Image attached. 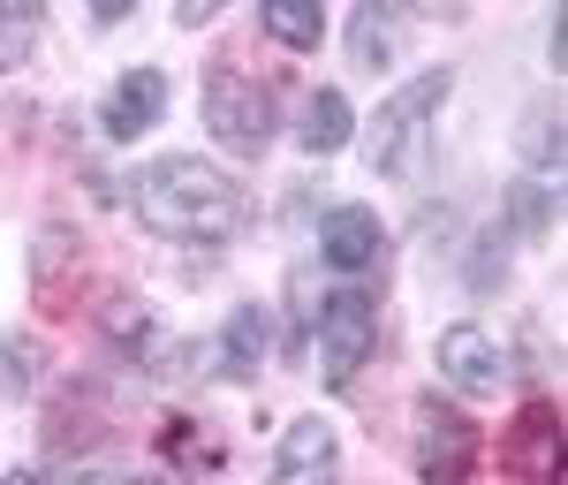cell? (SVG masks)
Returning a JSON list of instances; mask_svg holds the SVG:
<instances>
[{"mask_svg":"<svg viewBox=\"0 0 568 485\" xmlns=\"http://www.w3.org/2000/svg\"><path fill=\"white\" fill-rule=\"evenodd\" d=\"M130 205L168 243H227L243 228V182L220 175L197 152H160L152 168L130 175Z\"/></svg>","mask_w":568,"mask_h":485,"instance_id":"1","label":"cell"},{"mask_svg":"<svg viewBox=\"0 0 568 485\" xmlns=\"http://www.w3.org/2000/svg\"><path fill=\"white\" fill-rule=\"evenodd\" d=\"M447 91H455V77H447V69H425V77H409V84L379 107V122L364 130V160H372V175H402V168H409V152H417V137H425V122L439 114Z\"/></svg>","mask_w":568,"mask_h":485,"instance_id":"2","label":"cell"},{"mask_svg":"<svg viewBox=\"0 0 568 485\" xmlns=\"http://www.w3.org/2000/svg\"><path fill=\"white\" fill-rule=\"evenodd\" d=\"M205 130L235 152V160H258L273 144V91L251 84L243 69H213L205 77Z\"/></svg>","mask_w":568,"mask_h":485,"instance_id":"3","label":"cell"},{"mask_svg":"<svg viewBox=\"0 0 568 485\" xmlns=\"http://www.w3.org/2000/svg\"><path fill=\"white\" fill-rule=\"evenodd\" d=\"M379 342V311L364 289H334L326 311H318V356H326V387H349L364 372V356Z\"/></svg>","mask_w":568,"mask_h":485,"instance_id":"4","label":"cell"},{"mask_svg":"<svg viewBox=\"0 0 568 485\" xmlns=\"http://www.w3.org/2000/svg\"><path fill=\"white\" fill-rule=\"evenodd\" d=\"M439 380H447V387H463L470 402L508 395V350H500V334L478 326V319L447 326V334H439Z\"/></svg>","mask_w":568,"mask_h":485,"instance_id":"5","label":"cell"},{"mask_svg":"<svg viewBox=\"0 0 568 485\" xmlns=\"http://www.w3.org/2000/svg\"><path fill=\"white\" fill-rule=\"evenodd\" d=\"M470 463H478V433H470V417L447 410V402H425V410H417V478H425V485H463V478H470Z\"/></svg>","mask_w":568,"mask_h":485,"instance_id":"6","label":"cell"},{"mask_svg":"<svg viewBox=\"0 0 568 485\" xmlns=\"http://www.w3.org/2000/svg\"><path fill=\"white\" fill-rule=\"evenodd\" d=\"M334 463H342V433L326 417H296L273 447V485H334Z\"/></svg>","mask_w":568,"mask_h":485,"instance_id":"7","label":"cell"},{"mask_svg":"<svg viewBox=\"0 0 568 485\" xmlns=\"http://www.w3.org/2000/svg\"><path fill=\"white\" fill-rule=\"evenodd\" d=\"M387 251V228L372 205H334L326 221H318V259L334 265V273H372Z\"/></svg>","mask_w":568,"mask_h":485,"instance_id":"8","label":"cell"},{"mask_svg":"<svg viewBox=\"0 0 568 485\" xmlns=\"http://www.w3.org/2000/svg\"><path fill=\"white\" fill-rule=\"evenodd\" d=\"M349 61L364 77H387L394 61H402V39H409V23H402V8L394 0H356L349 8Z\"/></svg>","mask_w":568,"mask_h":485,"instance_id":"9","label":"cell"},{"mask_svg":"<svg viewBox=\"0 0 568 485\" xmlns=\"http://www.w3.org/2000/svg\"><path fill=\"white\" fill-rule=\"evenodd\" d=\"M168 114V77L160 69H130L122 84L106 91V107H99V130L114 137V144H130V137H144L152 122Z\"/></svg>","mask_w":568,"mask_h":485,"instance_id":"10","label":"cell"},{"mask_svg":"<svg viewBox=\"0 0 568 485\" xmlns=\"http://www.w3.org/2000/svg\"><path fill=\"white\" fill-rule=\"evenodd\" d=\"M213 356H220V372H227V380H251V372H258V356H265V311L258 304H235V311H227Z\"/></svg>","mask_w":568,"mask_h":485,"instance_id":"11","label":"cell"},{"mask_svg":"<svg viewBox=\"0 0 568 485\" xmlns=\"http://www.w3.org/2000/svg\"><path fill=\"white\" fill-rule=\"evenodd\" d=\"M304 152H342L356 137V107H349V91L342 84H326V91H311V107H304Z\"/></svg>","mask_w":568,"mask_h":485,"instance_id":"12","label":"cell"},{"mask_svg":"<svg viewBox=\"0 0 568 485\" xmlns=\"http://www.w3.org/2000/svg\"><path fill=\"white\" fill-rule=\"evenodd\" d=\"M258 23H265V39L296 46V53H311V46L326 39V16H318V0H265Z\"/></svg>","mask_w":568,"mask_h":485,"instance_id":"13","label":"cell"},{"mask_svg":"<svg viewBox=\"0 0 568 485\" xmlns=\"http://www.w3.org/2000/svg\"><path fill=\"white\" fill-rule=\"evenodd\" d=\"M530 455V478L538 485H554V463H561V425H554V410L538 402L524 425H516V463Z\"/></svg>","mask_w":568,"mask_h":485,"instance_id":"14","label":"cell"},{"mask_svg":"<svg viewBox=\"0 0 568 485\" xmlns=\"http://www.w3.org/2000/svg\"><path fill=\"white\" fill-rule=\"evenodd\" d=\"M31 46H39V0H8V8H0V77L23 69Z\"/></svg>","mask_w":568,"mask_h":485,"instance_id":"15","label":"cell"},{"mask_svg":"<svg viewBox=\"0 0 568 485\" xmlns=\"http://www.w3.org/2000/svg\"><path fill=\"white\" fill-rule=\"evenodd\" d=\"M0 387L31 395V342H0Z\"/></svg>","mask_w":568,"mask_h":485,"instance_id":"16","label":"cell"},{"mask_svg":"<svg viewBox=\"0 0 568 485\" xmlns=\"http://www.w3.org/2000/svg\"><path fill=\"white\" fill-rule=\"evenodd\" d=\"M546 213H554L546 182H530V190H516V198H508V221H516V228H546Z\"/></svg>","mask_w":568,"mask_h":485,"instance_id":"17","label":"cell"},{"mask_svg":"<svg viewBox=\"0 0 568 485\" xmlns=\"http://www.w3.org/2000/svg\"><path fill=\"white\" fill-rule=\"evenodd\" d=\"M220 8H227V0H175V23H190V31H197V23H213Z\"/></svg>","mask_w":568,"mask_h":485,"instance_id":"18","label":"cell"},{"mask_svg":"<svg viewBox=\"0 0 568 485\" xmlns=\"http://www.w3.org/2000/svg\"><path fill=\"white\" fill-rule=\"evenodd\" d=\"M0 485H45V478H39V471H8Z\"/></svg>","mask_w":568,"mask_h":485,"instance_id":"19","label":"cell"},{"mask_svg":"<svg viewBox=\"0 0 568 485\" xmlns=\"http://www.w3.org/2000/svg\"><path fill=\"white\" fill-rule=\"evenodd\" d=\"M69 485H99V478H91V471H77V478H69Z\"/></svg>","mask_w":568,"mask_h":485,"instance_id":"20","label":"cell"},{"mask_svg":"<svg viewBox=\"0 0 568 485\" xmlns=\"http://www.w3.org/2000/svg\"><path fill=\"white\" fill-rule=\"evenodd\" d=\"M136 485H160V478H136Z\"/></svg>","mask_w":568,"mask_h":485,"instance_id":"21","label":"cell"}]
</instances>
